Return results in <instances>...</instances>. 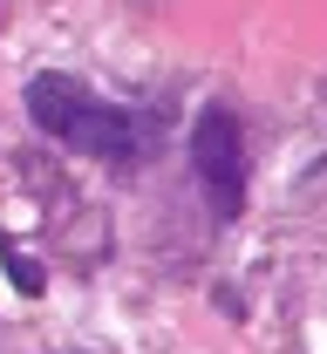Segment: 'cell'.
<instances>
[{
	"label": "cell",
	"mask_w": 327,
	"mask_h": 354,
	"mask_svg": "<svg viewBox=\"0 0 327 354\" xmlns=\"http://www.w3.org/2000/svg\"><path fill=\"white\" fill-rule=\"evenodd\" d=\"M191 171L205 184L212 218L232 225L239 212H245V130H239V116L225 102H212V109L191 123Z\"/></svg>",
	"instance_id": "7a4b0ae2"
},
{
	"label": "cell",
	"mask_w": 327,
	"mask_h": 354,
	"mask_svg": "<svg viewBox=\"0 0 327 354\" xmlns=\"http://www.w3.org/2000/svg\"><path fill=\"white\" fill-rule=\"evenodd\" d=\"M28 116H35L48 136H62L68 150H82V157H109V164H116V157L137 150V123H130L123 109L95 102L75 75H35V82H28Z\"/></svg>",
	"instance_id": "6da1fadb"
}]
</instances>
